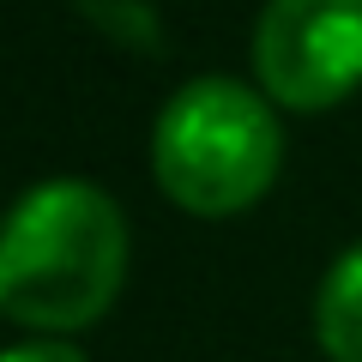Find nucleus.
<instances>
[{"mask_svg":"<svg viewBox=\"0 0 362 362\" xmlns=\"http://www.w3.org/2000/svg\"><path fill=\"white\" fill-rule=\"evenodd\" d=\"M0 362H85V350L73 338H25V344L0 350Z\"/></svg>","mask_w":362,"mask_h":362,"instance_id":"39448f33","label":"nucleus"},{"mask_svg":"<svg viewBox=\"0 0 362 362\" xmlns=\"http://www.w3.org/2000/svg\"><path fill=\"white\" fill-rule=\"evenodd\" d=\"M314 344L332 362H362V242L344 247L314 290Z\"/></svg>","mask_w":362,"mask_h":362,"instance_id":"20e7f679","label":"nucleus"},{"mask_svg":"<svg viewBox=\"0 0 362 362\" xmlns=\"http://www.w3.org/2000/svg\"><path fill=\"white\" fill-rule=\"evenodd\" d=\"M247 54L278 109L320 115L362 85V0H266Z\"/></svg>","mask_w":362,"mask_h":362,"instance_id":"7ed1b4c3","label":"nucleus"},{"mask_svg":"<svg viewBox=\"0 0 362 362\" xmlns=\"http://www.w3.org/2000/svg\"><path fill=\"white\" fill-rule=\"evenodd\" d=\"M127 284V218L78 175L37 181L0 218V314L66 338L97 326Z\"/></svg>","mask_w":362,"mask_h":362,"instance_id":"f257e3e1","label":"nucleus"},{"mask_svg":"<svg viewBox=\"0 0 362 362\" xmlns=\"http://www.w3.org/2000/svg\"><path fill=\"white\" fill-rule=\"evenodd\" d=\"M284 127L272 97L242 78H187L157 109L151 127V175L181 211L235 218L278 181Z\"/></svg>","mask_w":362,"mask_h":362,"instance_id":"f03ea898","label":"nucleus"}]
</instances>
